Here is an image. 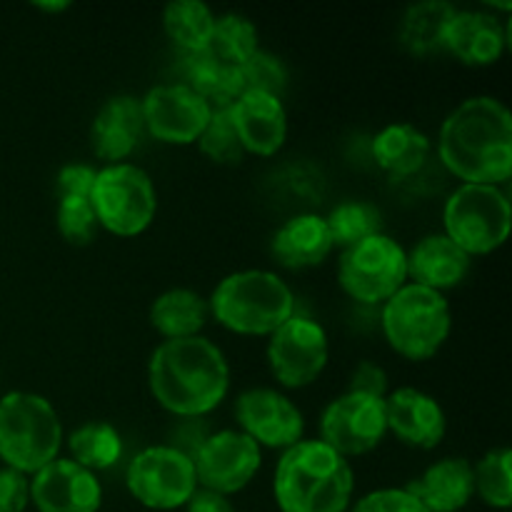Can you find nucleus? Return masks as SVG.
Segmentation results:
<instances>
[{"label":"nucleus","mask_w":512,"mask_h":512,"mask_svg":"<svg viewBox=\"0 0 512 512\" xmlns=\"http://www.w3.org/2000/svg\"><path fill=\"white\" fill-rule=\"evenodd\" d=\"M30 503L38 512H98L103 485L75 460L55 458L30 478Z\"/></svg>","instance_id":"nucleus-16"},{"label":"nucleus","mask_w":512,"mask_h":512,"mask_svg":"<svg viewBox=\"0 0 512 512\" xmlns=\"http://www.w3.org/2000/svg\"><path fill=\"white\" fill-rule=\"evenodd\" d=\"M68 450L78 465H83L90 473L113 468L123 455V440L120 433L110 423L103 420H90L75 428L68 435Z\"/></svg>","instance_id":"nucleus-29"},{"label":"nucleus","mask_w":512,"mask_h":512,"mask_svg":"<svg viewBox=\"0 0 512 512\" xmlns=\"http://www.w3.org/2000/svg\"><path fill=\"white\" fill-rule=\"evenodd\" d=\"M348 512H428L405 488H380L350 505Z\"/></svg>","instance_id":"nucleus-36"},{"label":"nucleus","mask_w":512,"mask_h":512,"mask_svg":"<svg viewBox=\"0 0 512 512\" xmlns=\"http://www.w3.org/2000/svg\"><path fill=\"white\" fill-rule=\"evenodd\" d=\"M348 393L358 395H370V398H388V373L380 368L373 360H363L358 363V368L353 370L348 383Z\"/></svg>","instance_id":"nucleus-39"},{"label":"nucleus","mask_w":512,"mask_h":512,"mask_svg":"<svg viewBox=\"0 0 512 512\" xmlns=\"http://www.w3.org/2000/svg\"><path fill=\"white\" fill-rule=\"evenodd\" d=\"M325 223H328L333 248L343 250L383 233L380 210L375 205L363 203V200H345V203L335 205Z\"/></svg>","instance_id":"nucleus-30"},{"label":"nucleus","mask_w":512,"mask_h":512,"mask_svg":"<svg viewBox=\"0 0 512 512\" xmlns=\"http://www.w3.org/2000/svg\"><path fill=\"white\" fill-rule=\"evenodd\" d=\"M428 512H460L475 495L473 463L465 458H443L405 485Z\"/></svg>","instance_id":"nucleus-21"},{"label":"nucleus","mask_w":512,"mask_h":512,"mask_svg":"<svg viewBox=\"0 0 512 512\" xmlns=\"http://www.w3.org/2000/svg\"><path fill=\"white\" fill-rule=\"evenodd\" d=\"M40 10H48V13H60V10H68L70 3H38Z\"/></svg>","instance_id":"nucleus-42"},{"label":"nucleus","mask_w":512,"mask_h":512,"mask_svg":"<svg viewBox=\"0 0 512 512\" xmlns=\"http://www.w3.org/2000/svg\"><path fill=\"white\" fill-rule=\"evenodd\" d=\"M210 53L225 65H243L253 53H258V28L253 20L240 13H225L215 18L213 38H210Z\"/></svg>","instance_id":"nucleus-31"},{"label":"nucleus","mask_w":512,"mask_h":512,"mask_svg":"<svg viewBox=\"0 0 512 512\" xmlns=\"http://www.w3.org/2000/svg\"><path fill=\"white\" fill-rule=\"evenodd\" d=\"M473 258L458 248L448 235L433 233L420 238L408 253V280L443 293L458 288L470 273Z\"/></svg>","instance_id":"nucleus-20"},{"label":"nucleus","mask_w":512,"mask_h":512,"mask_svg":"<svg viewBox=\"0 0 512 512\" xmlns=\"http://www.w3.org/2000/svg\"><path fill=\"white\" fill-rule=\"evenodd\" d=\"M63 445V423L38 393L13 390L0 398V460L5 468L35 475L53 463Z\"/></svg>","instance_id":"nucleus-5"},{"label":"nucleus","mask_w":512,"mask_h":512,"mask_svg":"<svg viewBox=\"0 0 512 512\" xmlns=\"http://www.w3.org/2000/svg\"><path fill=\"white\" fill-rule=\"evenodd\" d=\"M355 473L350 460L323 440H300L275 465L273 495L280 512H348Z\"/></svg>","instance_id":"nucleus-3"},{"label":"nucleus","mask_w":512,"mask_h":512,"mask_svg":"<svg viewBox=\"0 0 512 512\" xmlns=\"http://www.w3.org/2000/svg\"><path fill=\"white\" fill-rule=\"evenodd\" d=\"M430 138L410 123H390L373 138V158L393 178H408L425 165Z\"/></svg>","instance_id":"nucleus-26"},{"label":"nucleus","mask_w":512,"mask_h":512,"mask_svg":"<svg viewBox=\"0 0 512 512\" xmlns=\"http://www.w3.org/2000/svg\"><path fill=\"white\" fill-rule=\"evenodd\" d=\"M215 15L200 0H175L163 10V30L178 53H200L210 48Z\"/></svg>","instance_id":"nucleus-28"},{"label":"nucleus","mask_w":512,"mask_h":512,"mask_svg":"<svg viewBox=\"0 0 512 512\" xmlns=\"http://www.w3.org/2000/svg\"><path fill=\"white\" fill-rule=\"evenodd\" d=\"M95 173L98 168L85 163H70L65 168H60L58 173V193L60 198L65 195H75V198H90V190H93Z\"/></svg>","instance_id":"nucleus-40"},{"label":"nucleus","mask_w":512,"mask_h":512,"mask_svg":"<svg viewBox=\"0 0 512 512\" xmlns=\"http://www.w3.org/2000/svg\"><path fill=\"white\" fill-rule=\"evenodd\" d=\"M445 168L468 185H503L512 175V115L503 100L475 95L445 118L438 135Z\"/></svg>","instance_id":"nucleus-1"},{"label":"nucleus","mask_w":512,"mask_h":512,"mask_svg":"<svg viewBox=\"0 0 512 512\" xmlns=\"http://www.w3.org/2000/svg\"><path fill=\"white\" fill-rule=\"evenodd\" d=\"M143 125L155 140L168 145L198 143L213 108L190 88L178 83L155 85L140 100Z\"/></svg>","instance_id":"nucleus-15"},{"label":"nucleus","mask_w":512,"mask_h":512,"mask_svg":"<svg viewBox=\"0 0 512 512\" xmlns=\"http://www.w3.org/2000/svg\"><path fill=\"white\" fill-rule=\"evenodd\" d=\"M185 512H235V508L228 495L198 488L193 493V498L185 503Z\"/></svg>","instance_id":"nucleus-41"},{"label":"nucleus","mask_w":512,"mask_h":512,"mask_svg":"<svg viewBox=\"0 0 512 512\" xmlns=\"http://www.w3.org/2000/svg\"><path fill=\"white\" fill-rule=\"evenodd\" d=\"M263 465V450L240 430L210 433L193 458L198 488L220 495H235L253 483Z\"/></svg>","instance_id":"nucleus-13"},{"label":"nucleus","mask_w":512,"mask_h":512,"mask_svg":"<svg viewBox=\"0 0 512 512\" xmlns=\"http://www.w3.org/2000/svg\"><path fill=\"white\" fill-rule=\"evenodd\" d=\"M455 5L448 0H425L410 5L400 20V43L413 55H430L445 50V33L455 15Z\"/></svg>","instance_id":"nucleus-27"},{"label":"nucleus","mask_w":512,"mask_h":512,"mask_svg":"<svg viewBox=\"0 0 512 512\" xmlns=\"http://www.w3.org/2000/svg\"><path fill=\"white\" fill-rule=\"evenodd\" d=\"M230 118L245 153L270 158L288 138V113L275 95L248 90L230 105Z\"/></svg>","instance_id":"nucleus-18"},{"label":"nucleus","mask_w":512,"mask_h":512,"mask_svg":"<svg viewBox=\"0 0 512 512\" xmlns=\"http://www.w3.org/2000/svg\"><path fill=\"white\" fill-rule=\"evenodd\" d=\"M508 30L500 18L488 10H455L445 33V50L463 65L483 68L503 58Z\"/></svg>","instance_id":"nucleus-19"},{"label":"nucleus","mask_w":512,"mask_h":512,"mask_svg":"<svg viewBox=\"0 0 512 512\" xmlns=\"http://www.w3.org/2000/svg\"><path fill=\"white\" fill-rule=\"evenodd\" d=\"M208 308L215 323L230 333L270 338L295 315V295L270 270H238L215 285Z\"/></svg>","instance_id":"nucleus-4"},{"label":"nucleus","mask_w":512,"mask_h":512,"mask_svg":"<svg viewBox=\"0 0 512 512\" xmlns=\"http://www.w3.org/2000/svg\"><path fill=\"white\" fill-rule=\"evenodd\" d=\"M208 318V300L188 288L165 290L150 305V325L165 340L195 338L205 328Z\"/></svg>","instance_id":"nucleus-25"},{"label":"nucleus","mask_w":512,"mask_h":512,"mask_svg":"<svg viewBox=\"0 0 512 512\" xmlns=\"http://www.w3.org/2000/svg\"><path fill=\"white\" fill-rule=\"evenodd\" d=\"M175 73H178L175 83L185 85L200 98L208 100L213 110H228L245 93L240 70L235 65L220 63L210 50L180 53Z\"/></svg>","instance_id":"nucleus-24"},{"label":"nucleus","mask_w":512,"mask_h":512,"mask_svg":"<svg viewBox=\"0 0 512 512\" xmlns=\"http://www.w3.org/2000/svg\"><path fill=\"white\" fill-rule=\"evenodd\" d=\"M208 438L210 428L205 423V418H178V423L173 425V433H170L168 445L173 450H178V453H183L185 458L193 460Z\"/></svg>","instance_id":"nucleus-37"},{"label":"nucleus","mask_w":512,"mask_h":512,"mask_svg":"<svg viewBox=\"0 0 512 512\" xmlns=\"http://www.w3.org/2000/svg\"><path fill=\"white\" fill-rule=\"evenodd\" d=\"M30 503V478L13 468H0V512H25Z\"/></svg>","instance_id":"nucleus-38"},{"label":"nucleus","mask_w":512,"mask_h":512,"mask_svg":"<svg viewBox=\"0 0 512 512\" xmlns=\"http://www.w3.org/2000/svg\"><path fill=\"white\" fill-rule=\"evenodd\" d=\"M198 145L200 150H203V155H208L213 163L235 165L243 160L245 150L243 145H240L238 133H235L233 118H230V108L213 110L203 135L198 138Z\"/></svg>","instance_id":"nucleus-33"},{"label":"nucleus","mask_w":512,"mask_h":512,"mask_svg":"<svg viewBox=\"0 0 512 512\" xmlns=\"http://www.w3.org/2000/svg\"><path fill=\"white\" fill-rule=\"evenodd\" d=\"M388 433L415 450H433L448 433V415L433 395L418 388H398L385 398Z\"/></svg>","instance_id":"nucleus-17"},{"label":"nucleus","mask_w":512,"mask_h":512,"mask_svg":"<svg viewBox=\"0 0 512 512\" xmlns=\"http://www.w3.org/2000/svg\"><path fill=\"white\" fill-rule=\"evenodd\" d=\"M90 205L98 225L118 238H138L153 225L158 213V193L153 178L133 163L98 168Z\"/></svg>","instance_id":"nucleus-8"},{"label":"nucleus","mask_w":512,"mask_h":512,"mask_svg":"<svg viewBox=\"0 0 512 512\" xmlns=\"http://www.w3.org/2000/svg\"><path fill=\"white\" fill-rule=\"evenodd\" d=\"M338 283L358 303L383 305L408 283V250L383 233L350 245L338 260Z\"/></svg>","instance_id":"nucleus-9"},{"label":"nucleus","mask_w":512,"mask_h":512,"mask_svg":"<svg viewBox=\"0 0 512 512\" xmlns=\"http://www.w3.org/2000/svg\"><path fill=\"white\" fill-rule=\"evenodd\" d=\"M380 328L390 348L405 360L423 363L435 358L448 343L453 330V313L443 293L405 283L383 303Z\"/></svg>","instance_id":"nucleus-6"},{"label":"nucleus","mask_w":512,"mask_h":512,"mask_svg":"<svg viewBox=\"0 0 512 512\" xmlns=\"http://www.w3.org/2000/svg\"><path fill=\"white\" fill-rule=\"evenodd\" d=\"M98 218L93 213L90 198H75L65 195L58 203V233L68 240L70 245H90L95 233H98Z\"/></svg>","instance_id":"nucleus-35"},{"label":"nucleus","mask_w":512,"mask_h":512,"mask_svg":"<svg viewBox=\"0 0 512 512\" xmlns=\"http://www.w3.org/2000/svg\"><path fill=\"white\" fill-rule=\"evenodd\" d=\"M143 105L133 95H115L93 120V150L108 165L125 163L143 135Z\"/></svg>","instance_id":"nucleus-22"},{"label":"nucleus","mask_w":512,"mask_h":512,"mask_svg":"<svg viewBox=\"0 0 512 512\" xmlns=\"http://www.w3.org/2000/svg\"><path fill=\"white\" fill-rule=\"evenodd\" d=\"M153 398L175 418H205L230 390V365L213 340H163L148 360Z\"/></svg>","instance_id":"nucleus-2"},{"label":"nucleus","mask_w":512,"mask_h":512,"mask_svg":"<svg viewBox=\"0 0 512 512\" xmlns=\"http://www.w3.org/2000/svg\"><path fill=\"white\" fill-rule=\"evenodd\" d=\"M238 70L245 93L255 90V93H268L280 98L283 90L288 88V68L278 55L268 53V50L253 53L243 65H238Z\"/></svg>","instance_id":"nucleus-34"},{"label":"nucleus","mask_w":512,"mask_h":512,"mask_svg":"<svg viewBox=\"0 0 512 512\" xmlns=\"http://www.w3.org/2000/svg\"><path fill=\"white\" fill-rule=\"evenodd\" d=\"M512 205L500 185L463 183L450 193L443 208V228L470 258L503 248L510 235Z\"/></svg>","instance_id":"nucleus-7"},{"label":"nucleus","mask_w":512,"mask_h":512,"mask_svg":"<svg viewBox=\"0 0 512 512\" xmlns=\"http://www.w3.org/2000/svg\"><path fill=\"white\" fill-rule=\"evenodd\" d=\"M235 420L240 433L258 448L288 450L305 435V420L298 405L273 388H250L235 400Z\"/></svg>","instance_id":"nucleus-14"},{"label":"nucleus","mask_w":512,"mask_h":512,"mask_svg":"<svg viewBox=\"0 0 512 512\" xmlns=\"http://www.w3.org/2000/svg\"><path fill=\"white\" fill-rule=\"evenodd\" d=\"M270 250H273L275 263L283 265V268H315L333 250L328 223H325V218H320L315 213L293 215V218H288L275 230Z\"/></svg>","instance_id":"nucleus-23"},{"label":"nucleus","mask_w":512,"mask_h":512,"mask_svg":"<svg viewBox=\"0 0 512 512\" xmlns=\"http://www.w3.org/2000/svg\"><path fill=\"white\" fill-rule=\"evenodd\" d=\"M388 435L385 400L348 393L335 398L320 415V438L345 460L368 455Z\"/></svg>","instance_id":"nucleus-12"},{"label":"nucleus","mask_w":512,"mask_h":512,"mask_svg":"<svg viewBox=\"0 0 512 512\" xmlns=\"http://www.w3.org/2000/svg\"><path fill=\"white\" fill-rule=\"evenodd\" d=\"M330 358L328 333L305 315L285 320L268 340V368L283 388L300 390L323 375Z\"/></svg>","instance_id":"nucleus-11"},{"label":"nucleus","mask_w":512,"mask_h":512,"mask_svg":"<svg viewBox=\"0 0 512 512\" xmlns=\"http://www.w3.org/2000/svg\"><path fill=\"white\" fill-rule=\"evenodd\" d=\"M475 495L485 505L508 512L512 508V453L508 448L488 450L473 465Z\"/></svg>","instance_id":"nucleus-32"},{"label":"nucleus","mask_w":512,"mask_h":512,"mask_svg":"<svg viewBox=\"0 0 512 512\" xmlns=\"http://www.w3.org/2000/svg\"><path fill=\"white\" fill-rule=\"evenodd\" d=\"M125 485L140 505L150 510L185 508L198 490L193 460L170 445L145 448L130 460Z\"/></svg>","instance_id":"nucleus-10"}]
</instances>
